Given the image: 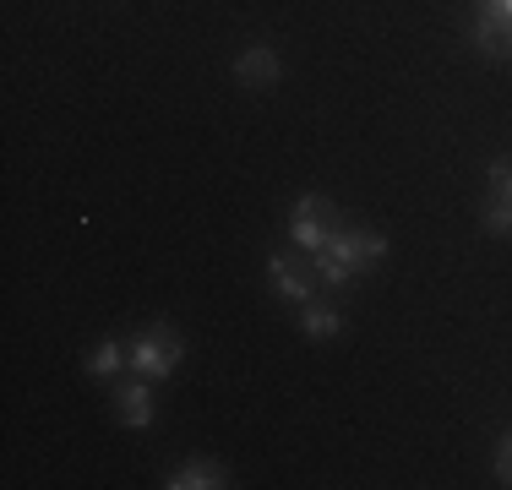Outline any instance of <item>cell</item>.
Here are the masks:
<instances>
[{"label": "cell", "instance_id": "8", "mask_svg": "<svg viewBox=\"0 0 512 490\" xmlns=\"http://www.w3.org/2000/svg\"><path fill=\"white\" fill-rule=\"evenodd\" d=\"M88 376H109V382H120V371L131 365V343H120V338H99L88 349Z\"/></svg>", "mask_w": 512, "mask_h": 490}, {"label": "cell", "instance_id": "12", "mask_svg": "<svg viewBox=\"0 0 512 490\" xmlns=\"http://www.w3.org/2000/svg\"><path fill=\"white\" fill-rule=\"evenodd\" d=\"M485 196L512 202V153H502V158H491V164H485Z\"/></svg>", "mask_w": 512, "mask_h": 490}, {"label": "cell", "instance_id": "9", "mask_svg": "<svg viewBox=\"0 0 512 490\" xmlns=\"http://www.w3.org/2000/svg\"><path fill=\"white\" fill-rule=\"evenodd\" d=\"M289 213H300V218H316V224H344V213H338V202L333 196H322V191H306V196H295V207Z\"/></svg>", "mask_w": 512, "mask_h": 490}, {"label": "cell", "instance_id": "15", "mask_svg": "<svg viewBox=\"0 0 512 490\" xmlns=\"http://www.w3.org/2000/svg\"><path fill=\"white\" fill-rule=\"evenodd\" d=\"M474 11H491V17L512 22V0H474Z\"/></svg>", "mask_w": 512, "mask_h": 490}, {"label": "cell", "instance_id": "10", "mask_svg": "<svg viewBox=\"0 0 512 490\" xmlns=\"http://www.w3.org/2000/svg\"><path fill=\"white\" fill-rule=\"evenodd\" d=\"M327 235H333L327 224H316V218H300V213H289V240H295L306 256H316V251H322V245H327Z\"/></svg>", "mask_w": 512, "mask_h": 490}, {"label": "cell", "instance_id": "2", "mask_svg": "<svg viewBox=\"0 0 512 490\" xmlns=\"http://www.w3.org/2000/svg\"><path fill=\"white\" fill-rule=\"evenodd\" d=\"M235 82H240L246 93H273L278 82H284V55H278L273 44H262V39L246 44V49L235 55Z\"/></svg>", "mask_w": 512, "mask_h": 490}, {"label": "cell", "instance_id": "11", "mask_svg": "<svg viewBox=\"0 0 512 490\" xmlns=\"http://www.w3.org/2000/svg\"><path fill=\"white\" fill-rule=\"evenodd\" d=\"M480 229H485V235H496V240H512V202H496V196H485Z\"/></svg>", "mask_w": 512, "mask_h": 490}, {"label": "cell", "instance_id": "6", "mask_svg": "<svg viewBox=\"0 0 512 490\" xmlns=\"http://www.w3.org/2000/svg\"><path fill=\"white\" fill-rule=\"evenodd\" d=\"M229 485V469L213 458H186L180 469L164 474V490H224Z\"/></svg>", "mask_w": 512, "mask_h": 490}, {"label": "cell", "instance_id": "13", "mask_svg": "<svg viewBox=\"0 0 512 490\" xmlns=\"http://www.w3.org/2000/svg\"><path fill=\"white\" fill-rule=\"evenodd\" d=\"M311 273H316V284H327V289H349V284H355V273H349L344 262H333V256H322V251L311 256Z\"/></svg>", "mask_w": 512, "mask_h": 490}, {"label": "cell", "instance_id": "3", "mask_svg": "<svg viewBox=\"0 0 512 490\" xmlns=\"http://www.w3.org/2000/svg\"><path fill=\"white\" fill-rule=\"evenodd\" d=\"M267 284H273L278 300L295 305V311H300L306 300H316V273H311V267H295V262H289V251H273V256H267Z\"/></svg>", "mask_w": 512, "mask_h": 490}, {"label": "cell", "instance_id": "4", "mask_svg": "<svg viewBox=\"0 0 512 490\" xmlns=\"http://www.w3.org/2000/svg\"><path fill=\"white\" fill-rule=\"evenodd\" d=\"M469 49L480 60H512V22L491 17V11H474L469 22Z\"/></svg>", "mask_w": 512, "mask_h": 490}, {"label": "cell", "instance_id": "1", "mask_svg": "<svg viewBox=\"0 0 512 490\" xmlns=\"http://www.w3.org/2000/svg\"><path fill=\"white\" fill-rule=\"evenodd\" d=\"M126 343H131V371L148 376V382H169V376L180 371V360H186V338H180L169 322L142 327V333L126 338Z\"/></svg>", "mask_w": 512, "mask_h": 490}, {"label": "cell", "instance_id": "7", "mask_svg": "<svg viewBox=\"0 0 512 490\" xmlns=\"http://www.w3.org/2000/svg\"><path fill=\"white\" fill-rule=\"evenodd\" d=\"M344 311H338V305H327V300H306V305H300V333H306L311 343L316 338H338V333H344Z\"/></svg>", "mask_w": 512, "mask_h": 490}, {"label": "cell", "instance_id": "14", "mask_svg": "<svg viewBox=\"0 0 512 490\" xmlns=\"http://www.w3.org/2000/svg\"><path fill=\"white\" fill-rule=\"evenodd\" d=\"M496 485L512 490V431H502V441H496Z\"/></svg>", "mask_w": 512, "mask_h": 490}, {"label": "cell", "instance_id": "5", "mask_svg": "<svg viewBox=\"0 0 512 490\" xmlns=\"http://www.w3.org/2000/svg\"><path fill=\"white\" fill-rule=\"evenodd\" d=\"M115 420L126 431H148L153 425V382H115Z\"/></svg>", "mask_w": 512, "mask_h": 490}]
</instances>
